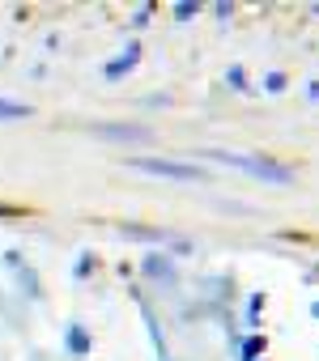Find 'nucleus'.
<instances>
[{
  "mask_svg": "<svg viewBox=\"0 0 319 361\" xmlns=\"http://www.w3.org/2000/svg\"><path fill=\"white\" fill-rule=\"evenodd\" d=\"M196 157H209V161H217V166L243 170V174H251V178L277 183V188L294 183V170H289V166H281V161H272V157H243V153H213V149H205V153H196Z\"/></svg>",
  "mask_w": 319,
  "mask_h": 361,
  "instance_id": "1",
  "label": "nucleus"
},
{
  "mask_svg": "<svg viewBox=\"0 0 319 361\" xmlns=\"http://www.w3.org/2000/svg\"><path fill=\"white\" fill-rule=\"evenodd\" d=\"M311 314H315V319H319V302H311Z\"/></svg>",
  "mask_w": 319,
  "mask_h": 361,
  "instance_id": "18",
  "label": "nucleus"
},
{
  "mask_svg": "<svg viewBox=\"0 0 319 361\" xmlns=\"http://www.w3.org/2000/svg\"><path fill=\"white\" fill-rule=\"evenodd\" d=\"M35 111L26 102H9V98H0V123H9V119H30Z\"/></svg>",
  "mask_w": 319,
  "mask_h": 361,
  "instance_id": "8",
  "label": "nucleus"
},
{
  "mask_svg": "<svg viewBox=\"0 0 319 361\" xmlns=\"http://www.w3.org/2000/svg\"><path fill=\"white\" fill-rule=\"evenodd\" d=\"M0 217H22V209H13V204H0Z\"/></svg>",
  "mask_w": 319,
  "mask_h": 361,
  "instance_id": "16",
  "label": "nucleus"
},
{
  "mask_svg": "<svg viewBox=\"0 0 319 361\" xmlns=\"http://www.w3.org/2000/svg\"><path fill=\"white\" fill-rule=\"evenodd\" d=\"M136 56H140V47H136V43H128V47H124V56L107 64V81H119L124 73H132V68H136Z\"/></svg>",
  "mask_w": 319,
  "mask_h": 361,
  "instance_id": "5",
  "label": "nucleus"
},
{
  "mask_svg": "<svg viewBox=\"0 0 319 361\" xmlns=\"http://www.w3.org/2000/svg\"><path fill=\"white\" fill-rule=\"evenodd\" d=\"M145 276H149V281H162L167 289H175V285H179L171 255H157V251H153V255H145Z\"/></svg>",
  "mask_w": 319,
  "mask_h": 361,
  "instance_id": "3",
  "label": "nucleus"
},
{
  "mask_svg": "<svg viewBox=\"0 0 319 361\" xmlns=\"http://www.w3.org/2000/svg\"><path fill=\"white\" fill-rule=\"evenodd\" d=\"M90 344H94V340H90V331H85L81 323H73V327H68V336H64V348H68L73 357H85V353H90Z\"/></svg>",
  "mask_w": 319,
  "mask_h": 361,
  "instance_id": "6",
  "label": "nucleus"
},
{
  "mask_svg": "<svg viewBox=\"0 0 319 361\" xmlns=\"http://www.w3.org/2000/svg\"><path fill=\"white\" fill-rule=\"evenodd\" d=\"M285 90V73H268L264 77V94H281Z\"/></svg>",
  "mask_w": 319,
  "mask_h": 361,
  "instance_id": "11",
  "label": "nucleus"
},
{
  "mask_svg": "<svg viewBox=\"0 0 319 361\" xmlns=\"http://www.w3.org/2000/svg\"><path fill=\"white\" fill-rule=\"evenodd\" d=\"M260 310H264V298H260V293H255V298H251V306H247V319H251V323H255V319H260Z\"/></svg>",
  "mask_w": 319,
  "mask_h": 361,
  "instance_id": "14",
  "label": "nucleus"
},
{
  "mask_svg": "<svg viewBox=\"0 0 319 361\" xmlns=\"http://www.w3.org/2000/svg\"><path fill=\"white\" fill-rule=\"evenodd\" d=\"M196 13H200L196 0H192V5H188V0H179V5H175V18H179V22H188V18H196Z\"/></svg>",
  "mask_w": 319,
  "mask_h": 361,
  "instance_id": "12",
  "label": "nucleus"
},
{
  "mask_svg": "<svg viewBox=\"0 0 319 361\" xmlns=\"http://www.w3.org/2000/svg\"><path fill=\"white\" fill-rule=\"evenodd\" d=\"M9 264L18 268V281H22V289H26V298H43V289H39V276H35V272H30V268H26V264H22L18 255H9Z\"/></svg>",
  "mask_w": 319,
  "mask_h": 361,
  "instance_id": "7",
  "label": "nucleus"
},
{
  "mask_svg": "<svg viewBox=\"0 0 319 361\" xmlns=\"http://www.w3.org/2000/svg\"><path fill=\"white\" fill-rule=\"evenodd\" d=\"M167 361H171V357H167Z\"/></svg>",
  "mask_w": 319,
  "mask_h": 361,
  "instance_id": "19",
  "label": "nucleus"
},
{
  "mask_svg": "<svg viewBox=\"0 0 319 361\" xmlns=\"http://www.w3.org/2000/svg\"><path fill=\"white\" fill-rule=\"evenodd\" d=\"M94 132H98V136H107V140H136V145L153 140L145 128H115V123H94Z\"/></svg>",
  "mask_w": 319,
  "mask_h": 361,
  "instance_id": "4",
  "label": "nucleus"
},
{
  "mask_svg": "<svg viewBox=\"0 0 319 361\" xmlns=\"http://www.w3.org/2000/svg\"><path fill=\"white\" fill-rule=\"evenodd\" d=\"M226 77H230V85H234L239 94H251V90H247V77H243V68H230Z\"/></svg>",
  "mask_w": 319,
  "mask_h": 361,
  "instance_id": "13",
  "label": "nucleus"
},
{
  "mask_svg": "<svg viewBox=\"0 0 319 361\" xmlns=\"http://www.w3.org/2000/svg\"><path fill=\"white\" fill-rule=\"evenodd\" d=\"M264 348H268V340H264V336H247V340H243V348H239V361H255Z\"/></svg>",
  "mask_w": 319,
  "mask_h": 361,
  "instance_id": "10",
  "label": "nucleus"
},
{
  "mask_svg": "<svg viewBox=\"0 0 319 361\" xmlns=\"http://www.w3.org/2000/svg\"><path fill=\"white\" fill-rule=\"evenodd\" d=\"M132 170L140 174H157V178H175V183H200L205 170L192 161H167V157H128Z\"/></svg>",
  "mask_w": 319,
  "mask_h": 361,
  "instance_id": "2",
  "label": "nucleus"
},
{
  "mask_svg": "<svg viewBox=\"0 0 319 361\" xmlns=\"http://www.w3.org/2000/svg\"><path fill=\"white\" fill-rule=\"evenodd\" d=\"M119 234L124 238H140V243H167L171 234H162V230H140V226H119Z\"/></svg>",
  "mask_w": 319,
  "mask_h": 361,
  "instance_id": "9",
  "label": "nucleus"
},
{
  "mask_svg": "<svg viewBox=\"0 0 319 361\" xmlns=\"http://www.w3.org/2000/svg\"><path fill=\"white\" fill-rule=\"evenodd\" d=\"M85 272H94V255H81V264H77V276H85Z\"/></svg>",
  "mask_w": 319,
  "mask_h": 361,
  "instance_id": "15",
  "label": "nucleus"
},
{
  "mask_svg": "<svg viewBox=\"0 0 319 361\" xmlns=\"http://www.w3.org/2000/svg\"><path fill=\"white\" fill-rule=\"evenodd\" d=\"M306 98H311V102H319V81H311V85H306Z\"/></svg>",
  "mask_w": 319,
  "mask_h": 361,
  "instance_id": "17",
  "label": "nucleus"
}]
</instances>
